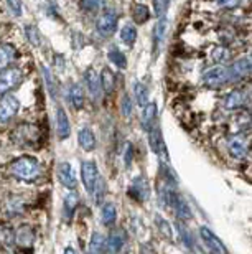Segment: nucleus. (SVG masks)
I'll list each match as a JSON object with an SVG mask.
<instances>
[{"label": "nucleus", "mask_w": 252, "mask_h": 254, "mask_svg": "<svg viewBox=\"0 0 252 254\" xmlns=\"http://www.w3.org/2000/svg\"><path fill=\"white\" fill-rule=\"evenodd\" d=\"M249 150V140L243 134L231 135L228 139V152L233 159H243Z\"/></svg>", "instance_id": "nucleus-9"}, {"label": "nucleus", "mask_w": 252, "mask_h": 254, "mask_svg": "<svg viewBox=\"0 0 252 254\" xmlns=\"http://www.w3.org/2000/svg\"><path fill=\"white\" fill-rule=\"evenodd\" d=\"M107 57H109V62L112 63L115 68H119V69H124L125 66H127V58H125V55L120 52L119 48H115L112 47L107 52Z\"/></svg>", "instance_id": "nucleus-24"}, {"label": "nucleus", "mask_w": 252, "mask_h": 254, "mask_svg": "<svg viewBox=\"0 0 252 254\" xmlns=\"http://www.w3.org/2000/svg\"><path fill=\"white\" fill-rule=\"evenodd\" d=\"M104 0H81V8L88 13H94L102 7Z\"/></svg>", "instance_id": "nucleus-33"}, {"label": "nucleus", "mask_w": 252, "mask_h": 254, "mask_svg": "<svg viewBox=\"0 0 252 254\" xmlns=\"http://www.w3.org/2000/svg\"><path fill=\"white\" fill-rule=\"evenodd\" d=\"M81 179L84 184V189L88 190L89 195H93L94 190L98 189V185L102 182L99 175L98 165L94 160H83L81 162Z\"/></svg>", "instance_id": "nucleus-3"}, {"label": "nucleus", "mask_w": 252, "mask_h": 254, "mask_svg": "<svg viewBox=\"0 0 252 254\" xmlns=\"http://www.w3.org/2000/svg\"><path fill=\"white\" fill-rule=\"evenodd\" d=\"M120 113L124 118H130L132 116V101H130L129 94H124L120 99Z\"/></svg>", "instance_id": "nucleus-35"}, {"label": "nucleus", "mask_w": 252, "mask_h": 254, "mask_svg": "<svg viewBox=\"0 0 252 254\" xmlns=\"http://www.w3.org/2000/svg\"><path fill=\"white\" fill-rule=\"evenodd\" d=\"M117 23H119V17L114 10H104L102 13L99 15L98 20H96V30L101 37L107 38L112 37L117 30Z\"/></svg>", "instance_id": "nucleus-4"}, {"label": "nucleus", "mask_w": 252, "mask_h": 254, "mask_svg": "<svg viewBox=\"0 0 252 254\" xmlns=\"http://www.w3.org/2000/svg\"><path fill=\"white\" fill-rule=\"evenodd\" d=\"M84 83H86V88L89 91V94L93 96L94 99H98L101 96V91H102V84H101V76L96 73L93 68L86 69Z\"/></svg>", "instance_id": "nucleus-14"}, {"label": "nucleus", "mask_w": 252, "mask_h": 254, "mask_svg": "<svg viewBox=\"0 0 252 254\" xmlns=\"http://www.w3.org/2000/svg\"><path fill=\"white\" fill-rule=\"evenodd\" d=\"M68 101H69V104H71L73 109H76V111L83 109L86 96H84V89L81 88V86L76 84V83L68 86Z\"/></svg>", "instance_id": "nucleus-16"}, {"label": "nucleus", "mask_w": 252, "mask_h": 254, "mask_svg": "<svg viewBox=\"0 0 252 254\" xmlns=\"http://www.w3.org/2000/svg\"><path fill=\"white\" fill-rule=\"evenodd\" d=\"M200 236H201V241L204 243V246L208 248L209 251L218 253V254H221V253L226 254V253H228V248L224 246V243L221 241L219 238L216 236L208 226H201L200 228Z\"/></svg>", "instance_id": "nucleus-8"}, {"label": "nucleus", "mask_w": 252, "mask_h": 254, "mask_svg": "<svg viewBox=\"0 0 252 254\" xmlns=\"http://www.w3.org/2000/svg\"><path fill=\"white\" fill-rule=\"evenodd\" d=\"M78 142H79V145L83 147V150L86 152H91L96 149V135L89 127H83V129L78 132Z\"/></svg>", "instance_id": "nucleus-19"}, {"label": "nucleus", "mask_w": 252, "mask_h": 254, "mask_svg": "<svg viewBox=\"0 0 252 254\" xmlns=\"http://www.w3.org/2000/svg\"><path fill=\"white\" fill-rule=\"evenodd\" d=\"M167 27H168L167 18H165V17L158 18V25H157V28H155V32H153V43H157V47H158V45H162L163 38H165V32H167Z\"/></svg>", "instance_id": "nucleus-29"}, {"label": "nucleus", "mask_w": 252, "mask_h": 254, "mask_svg": "<svg viewBox=\"0 0 252 254\" xmlns=\"http://www.w3.org/2000/svg\"><path fill=\"white\" fill-rule=\"evenodd\" d=\"M149 142H150V149L153 150V154H157L162 162H167V145H165V140L162 137V132H160L158 126H155L152 130L149 132Z\"/></svg>", "instance_id": "nucleus-10"}, {"label": "nucleus", "mask_w": 252, "mask_h": 254, "mask_svg": "<svg viewBox=\"0 0 252 254\" xmlns=\"http://www.w3.org/2000/svg\"><path fill=\"white\" fill-rule=\"evenodd\" d=\"M124 243H125L124 231L115 230V231H112L107 236V243H105V251H107V253H117V251L122 250Z\"/></svg>", "instance_id": "nucleus-18"}, {"label": "nucleus", "mask_w": 252, "mask_h": 254, "mask_svg": "<svg viewBox=\"0 0 252 254\" xmlns=\"http://www.w3.org/2000/svg\"><path fill=\"white\" fill-rule=\"evenodd\" d=\"M228 69H229V78H231V83H239L243 81L244 78L252 74V53L246 55V57L236 60L234 63L228 64Z\"/></svg>", "instance_id": "nucleus-5"}, {"label": "nucleus", "mask_w": 252, "mask_h": 254, "mask_svg": "<svg viewBox=\"0 0 252 254\" xmlns=\"http://www.w3.org/2000/svg\"><path fill=\"white\" fill-rule=\"evenodd\" d=\"M168 5L170 0H153V10H155V17L162 18L168 12Z\"/></svg>", "instance_id": "nucleus-32"}, {"label": "nucleus", "mask_w": 252, "mask_h": 254, "mask_svg": "<svg viewBox=\"0 0 252 254\" xmlns=\"http://www.w3.org/2000/svg\"><path fill=\"white\" fill-rule=\"evenodd\" d=\"M25 35H27L28 42L33 45V47H40V42H42V38H40V33H38V28L33 27V25H27L25 27Z\"/></svg>", "instance_id": "nucleus-31"}, {"label": "nucleus", "mask_w": 252, "mask_h": 254, "mask_svg": "<svg viewBox=\"0 0 252 254\" xmlns=\"http://www.w3.org/2000/svg\"><path fill=\"white\" fill-rule=\"evenodd\" d=\"M42 172L38 159H35L32 155H23L18 157L17 160H13V164L10 165V174L18 180H35Z\"/></svg>", "instance_id": "nucleus-1"}, {"label": "nucleus", "mask_w": 252, "mask_h": 254, "mask_svg": "<svg viewBox=\"0 0 252 254\" xmlns=\"http://www.w3.org/2000/svg\"><path fill=\"white\" fill-rule=\"evenodd\" d=\"M7 3L15 17H22V0H7Z\"/></svg>", "instance_id": "nucleus-36"}, {"label": "nucleus", "mask_w": 252, "mask_h": 254, "mask_svg": "<svg viewBox=\"0 0 252 254\" xmlns=\"http://www.w3.org/2000/svg\"><path fill=\"white\" fill-rule=\"evenodd\" d=\"M252 103V88H239L234 89L226 96L224 101V108L228 111H234V109H241L246 108Z\"/></svg>", "instance_id": "nucleus-6"}, {"label": "nucleus", "mask_w": 252, "mask_h": 254, "mask_svg": "<svg viewBox=\"0 0 252 254\" xmlns=\"http://www.w3.org/2000/svg\"><path fill=\"white\" fill-rule=\"evenodd\" d=\"M43 76H45V81H47V86H48L50 94H51L53 98H56V94H58V91H56V83H54V79H53L51 71H50L48 68H45V66H43Z\"/></svg>", "instance_id": "nucleus-34"}, {"label": "nucleus", "mask_w": 252, "mask_h": 254, "mask_svg": "<svg viewBox=\"0 0 252 254\" xmlns=\"http://www.w3.org/2000/svg\"><path fill=\"white\" fill-rule=\"evenodd\" d=\"M58 180L63 187H66L68 190H76L78 189V180H76V174H74L73 167L68 164V162H61L58 165Z\"/></svg>", "instance_id": "nucleus-11"}, {"label": "nucleus", "mask_w": 252, "mask_h": 254, "mask_svg": "<svg viewBox=\"0 0 252 254\" xmlns=\"http://www.w3.org/2000/svg\"><path fill=\"white\" fill-rule=\"evenodd\" d=\"M201 83H203L206 88H211V89L223 88L226 84H231L228 64H219V66H214V68L206 69L203 76H201Z\"/></svg>", "instance_id": "nucleus-2"}, {"label": "nucleus", "mask_w": 252, "mask_h": 254, "mask_svg": "<svg viewBox=\"0 0 252 254\" xmlns=\"http://www.w3.org/2000/svg\"><path fill=\"white\" fill-rule=\"evenodd\" d=\"M132 17H134V22L135 23L142 25V23H145L150 18V12H149V8L145 7V5L135 3L134 8H132Z\"/></svg>", "instance_id": "nucleus-27"}, {"label": "nucleus", "mask_w": 252, "mask_h": 254, "mask_svg": "<svg viewBox=\"0 0 252 254\" xmlns=\"http://www.w3.org/2000/svg\"><path fill=\"white\" fill-rule=\"evenodd\" d=\"M129 195L134 196L137 201H145L149 198V185L147 182H145V179H142V177H137L132 185H130L129 189Z\"/></svg>", "instance_id": "nucleus-17"}, {"label": "nucleus", "mask_w": 252, "mask_h": 254, "mask_svg": "<svg viewBox=\"0 0 252 254\" xmlns=\"http://www.w3.org/2000/svg\"><path fill=\"white\" fill-rule=\"evenodd\" d=\"M134 94H135V101H137V104L142 106V108L149 103V89L145 84L135 83L134 84Z\"/></svg>", "instance_id": "nucleus-28"}, {"label": "nucleus", "mask_w": 252, "mask_h": 254, "mask_svg": "<svg viewBox=\"0 0 252 254\" xmlns=\"http://www.w3.org/2000/svg\"><path fill=\"white\" fill-rule=\"evenodd\" d=\"M115 220H117V208H115L114 203H105L101 210V221L105 226H112Z\"/></svg>", "instance_id": "nucleus-22"}, {"label": "nucleus", "mask_w": 252, "mask_h": 254, "mask_svg": "<svg viewBox=\"0 0 252 254\" xmlns=\"http://www.w3.org/2000/svg\"><path fill=\"white\" fill-rule=\"evenodd\" d=\"M214 2L223 8H234L241 3V0H214Z\"/></svg>", "instance_id": "nucleus-37"}, {"label": "nucleus", "mask_w": 252, "mask_h": 254, "mask_svg": "<svg viewBox=\"0 0 252 254\" xmlns=\"http://www.w3.org/2000/svg\"><path fill=\"white\" fill-rule=\"evenodd\" d=\"M120 40H122L127 47H132L135 43V40H137V28H135L132 23L124 25L122 30H120Z\"/></svg>", "instance_id": "nucleus-25"}, {"label": "nucleus", "mask_w": 252, "mask_h": 254, "mask_svg": "<svg viewBox=\"0 0 252 254\" xmlns=\"http://www.w3.org/2000/svg\"><path fill=\"white\" fill-rule=\"evenodd\" d=\"M20 78H22V73L18 69H7L0 74V96L7 94L10 89L15 88L18 84Z\"/></svg>", "instance_id": "nucleus-13"}, {"label": "nucleus", "mask_w": 252, "mask_h": 254, "mask_svg": "<svg viewBox=\"0 0 252 254\" xmlns=\"http://www.w3.org/2000/svg\"><path fill=\"white\" fill-rule=\"evenodd\" d=\"M33 241V231L30 230V226H20L17 233V243L18 245H28Z\"/></svg>", "instance_id": "nucleus-30"}, {"label": "nucleus", "mask_w": 252, "mask_h": 254, "mask_svg": "<svg viewBox=\"0 0 252 254\" xmlns=\"http://www.w3.org/2000/svg\"><path fill=\"white\" fill-rule=\"evenodd\" d=\"M20 109V101L12 94H3L0 99V123H8L17 116Z\"/></svg>", "instance_id": "nucleus-7"}, {"label": "nucleus", "mask_w": 252, "mask_h": 254, "mask_svg": "<svg viewBox=\"0 0 252 254\" xmlns=\"http://www.w3.org/2000/svg\"><path fill=\"white\" fill-rule=\"evenodd\" d=\"M78 205H79V193L76 190H71L63 201V211H64L66 220H71V216L74 215V211H76Z\"/></svg>", "instance_id": "nucleus-20"}, {"label": "nucleus", "mask_w": 252, "mask_h": 254, "mask_svg": "<svg viewBox=\"0 0 252 254\" xmlns=\"http://www.w3.org/2000/svg\"><path fill=\"white\" fill-rule=\"evenodd\" d=\"M69 134H71V124H69L68 114L63 108L56 109V135L59 140L68 139Z\"/></svg>", "instance_id": "nucleus-15"}, {"label": "nucleus", "mask_w": 252, "mask_h": 254, "mask_svg": "<svg viewBox=\"0 0 252 254\" xmlns=\"http://www.w3.org/2000/svg\"><path fill=\"white\" fill-rule=\"evenodd\" d=\"M105 243H107V238H104L101 233H93L88 250L89 253H102L105 251Z\"/></svg>", "instance_id": "nucleus-26"}, {"label": "nucleus", "mask_w": 252, "mask_h": 254, "mask_svg": "<svg viewBox=\"0 0 252 254\" xmlns=\"http://www.w3.org/2000/svg\"><path fill=\"white\" fill-rule=\"evenodd\" d=\"M157 116H158V108L155 103H147L142 109V118H140V126L147 132L152 130L157 126Z\"/></svg>", "instance_id": "nucleus-12"}, {"label": "nucleus", "mask_w": 252, "mask_h": 254, "mask_svg": "<svg viewBox=\"0 0 252 254\" xmlns=\"http://www.w3.org/2000/svg\"><path fill=\"white\" fill-rule=\"evenodd\" d=\"M15 57H17V50H15L13 45H10V43L0 45V71H3L7 68L15 60Z\"/></svg>", "instance_id": "nucleus-21"}, {"label": "nucleus", "mask_w": 252, "mask_h": 254, "mask_svg": "<svg viewBox=\"0 0 252 254\" xmlns=\"http://www.w3.org/2000/svg\"><path fill=\"white\" fill-rule=\"evenodd\" d=\"M101 84H102L104 93L110 94L114 91V88H115V74L109 68H104L102 73H101Z\"/></svg>", "instance_id": "nucleus-23"}]
</instances>
